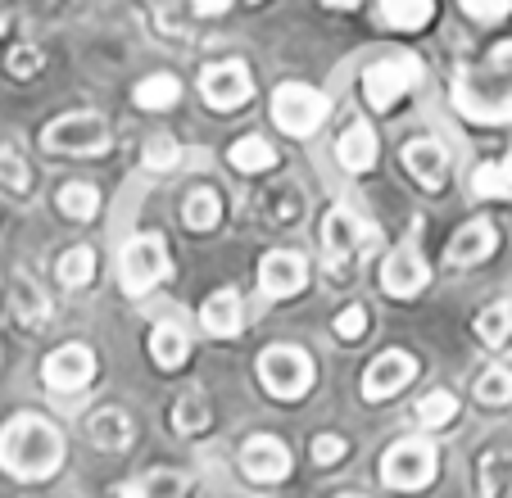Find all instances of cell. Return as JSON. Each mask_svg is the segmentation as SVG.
Returning a JSON list of instances; mask_svg holds the SVG:
<instances>
[{"label": "cell", "mask_w": 512, "mask_h": 498, "mask_svg": "<svg viewBox=\"0 0 512 498\" xmlns=\"http://www.w3.org/2000/svg\"><path fill=\"white\" fill-rule=\"evenodd\" d=\"M417 231H422V218H413V231H408L404 245H395L381 263V290L390 299H413L417 290L431 281V268L422 259V245H417Z\"/></svg>", "instance_id": "30bf717a"}, {"label": "cell", "mask_w": 512, "mask_h": 498, "mask_svg": "<svg viewBox=\"0 0 512 498\" xmlns=\"http://www.w3.org/2000/svg\"><path fill=\"white\" fill-rule=\"evenodd\" d=\"M186 489H191L186 471L150 467L145 476H136V480H127V485H118V498H186Z\"/></svg>", "instance_id": "44dd1931"}, {"label": "cell", "mask_w": 512, "mask_h": 498, "mask_svg": "<svg viewBox=\"0 0 512 498\" xmlns=\"http://www.w3.org/2000/svg\"><path fill=\"white\" fill-rule=\"evenodd\" d=\"M340 498H363V494H340Z\"/></svg>", "instance_id": "f6af8a7d"}, {"label": "cell", "mask_w": 512, "mask_h": 498, "mask_svg": "<svg viewBox=\"0 0 512 498\" xmlns=\"http://www.w3.org/2000/svg\"><path fill=\"white\" fill-rule=\"evenodd\" d=\"M472 195H481V200H512V150L503 159H490L476 168Z\"/></svg>", "instance_id": "cb8c5ba5"}, {"label": "cell", "mask_w": 512, "mask_h": 498, "mask_svg": "<svg viewBox=\"0 0 512 498\" xmlns=\"http://www.w3.org/2000/svg\"><path fill=\"white\" fill-rule=\"evenodd\" d=\"M381 240V231L372 222H363L349 204H336V209L322 218V259H327L331 277L336 281H349L354 263L363 254H372V245Z\"/></svg>", "instance_id": "3957f363"}, {"label": "cell", "mask_w": 512, "mask_h": 498, "mask_svg": "<svg viewBox=\"0 0 512 498\" xmlns=\"http://www.w3.org/2000/svg\"><path fill=\"white\" fill-rule=\"evenodd\" d=\"M331 114V100L309 82H281L272 96V123L290 136H309L322 127V118Z\"/></svg>", "instance_id": "52a82bcc"}, {"label": "cell", "mask_w": 512, "mask_h": 498, "mask_svg": "<svg viewBox=\"0 0 512 498\" xmlns=\"http://www.w3.org/2000/svg\"><path fill=\"white\" fill-rule=\"evenodd\" d=\"M227 159H232L236 173H268V168H277V150H272L263 136H241V141L227 150Z\"/></svg>", "instance_id": "484cf974"}, {"label": "cell", "mask_w": 512, "mask_h": 498, "mask_svg": "<svg viewBox=\"0 0 512 498\" xmlns=\"http://www.w3.org/2000/svg\"><path fill=\"white\" fill-rule=\"evenodd\" d=\"M259 381L272 399H304L313 390V358L300 345H272L259 354Z\"/></svg>", "instance_id": "277c9868"}, {"label": "cell", "mask_w": 512, "mask_h": 498, "mask_svg": "<svg viewBox=\"0 0 512 498\" xmlns=\"http://www.w3.org/2000/svg\"><path fill=\"white\" fill-rule=\"evenodd\" d=\"M59 462H64V440H59V431L50 422H41L32 412L5 422V431H0V467L10 476L46 480L59 471Z\"/></svg>", "instance_id": "7a4b0ae2"}, {"label": "cell", "mask_w": 512, "mask_h": 498, "mask_svg": "<svg viewBox=\"0 0 512 498\" xmlns=\"http://www.w3.org/2000/svg\"><path fill=\"white\" fill-rule=\"evenodd\" d=\"M87 426L100 449H127V444H132V422H127V412H118V408H100Z\"/></svg>", "instance_id": "4316f807"}, {"label": "cell", "mask_w": 512, "mask_h": 498, "mask_svg": "<svg viewBox=\"0 0 512 498\" xmlns=\"http://www.w3.org/2000/svg\"><path fill=\"white\" fill-rule=\"evenodd\" d=\"M118 272H123V290H127V295H145V290H155L159 281L173 272V259H168L164 236H155V231H141V236H132L123 245Z\"/></svg>", "instance_id": "5b68a950"}, {"label": "cell", "mask_w": 512, "mask_h": 498, "mask_svg": "<svg viewBox=\"0 0 512 498\" xmlns=\"http://www.w3.org/2000/svg\"><path fill=\"white\" fill-rule=\"evenodd\" d=\"M309 286V259L300 249H272L259 263V290L268 299H290Z\"/></svg>", "instance_id": "4fadbf2b"}, {"label": "cell", "mask_w": 512, "mask_h": 498, "mask_svg": "<svg viewBox=\"0 0 512 498\" xmlns=\"http://www.w3.org/2000/svg\"><path fill=\"white\" fill-rule=\"evenodd\" d=\"M349 444L340 440V435H313V462L318 467H336V462H345Z\"/></svg>", "instance_id": "f35d334b"}, {"label": "cell", "mask_w": 512, "mask_h": 498, "mask_svg": "<svg viewBox=\"0 0 512 498\" xmlns=\"http://www.w3.org/2000/svg\"><path fill=\"white\" fill-rule=\"evenodd\" d=\"M136 105L141 109H155V114H164V109H173L177 100H182V82H177L173 73H150L136 82Z\"/></svg>", "instance_id": "d4e9b609"}, {"label": "cell", "mask_w": 512, "mask_h": 498, "mask_svg": "<svg viewBox=\"0 0 512 498\" xmlns=\"http://www.w3.org/2000/svg\"><path fill=\"white\" fill-rule=\"evenodd\" d=\"M59 209L73 222H91L100 213V191L91 182H68L64 191H59Z\"/></svg>", "instance_id": "83f0119b"}, {"label": "cell", "mask_w": 512, "mask_h": 498, "mask_svg": "<svg viewBox=\"0 0 512 498\" xmlns=\"http://www.w3.org/2000/svg\"><path fill=\"white\" fill-rule=\"evenodd\" d=\"M327 5H331V10H354L358 0H327Z\"/></svg>", "instance_id": "ee69618b"}, {"label": "cell", "mask_w": 512, "mask_h": 498, "mask_svg": "<svg viewBox=\"0 0 512 498\" xmlns=\"http://www.w3.org/2000/svg\"><path fill=\"white\" fill-rule=\"evenodd\" d=\"M508 485H512V444L494 440L490 449L476 458V489H481V498H503Z\"/></svg>", "instance_id": "d6986e66"}, {"label": "cell", "mask_w": 512, "mask_h": 498, "mask_svg": "<svg viewBox=\"0 0 512 498\" xmlns=\"http://www.w3.org/2000/svg\"><path fill=\"white\" fill-rule=\"evenodd\" d=\"M41 376H46V385L55 394H78L96 381V354H91L87 345H59L55 354L46 358Z\"/></svg>", "instance_id": "5bb4252c"}, {"label": "cell", "mask_w": 512, "mask_h": 498, "mask_svg": "<svg viewBox=\"0 0 512 498\" xmlns=\"http://www.w3.org/2000/svg\"><path fill=\"white\" fill-rule=\"evenodd\" d=\"M377 14L395 32H422L435 14V0H377Z\"/></svg>", "instance_id": "603a6c76"}, {"label": "cell", "mask_w": 512, "mask_h": 498, "mask_svg": "<svg viewBox=\"0 0 512 498\" xmlns=\"http://www.w3.org/2000/svg\"><path fill=\"white\" fill-rule=\"evenodd\" d=\"M454 109L467 123H512V41L454 77Z\"/></svg>", "instance_id": "6da1fadb"}, {"label": "cell", "mask_w": 512, "mask_h": 498, "mask_svg": "<svg viewBox=\"0 0 512 498\" xmlns=\"http://www.w3.org/2000/svg\"><path fill=\"white\" fill-rule=\"evenodd\" d=\"M173 426L182 435H200L204 426H209V399H204L200 390L182 394V399H177V408H173Z\"/></svg>", "instance_id": "1f68e13d"}, {"label": "cell", "mask_w": 512, "mask_h": 498, "mask_svg": "<svg viewBox=\"0 0 512 498\" xmlns=\"http://www.w3.org/2000/svg\"><path fill=\"white\" fill-rule=\"evenodd\" d=\"M458 10L476 23H503L512 14V0H458Z\"/></svg>", "instance_id": "8d00e7d4"}, {"label": "cell", "mask_w": 512, "mask_h": 498, "mask_svg": "<svg viewBox=\"0 0 512 498\" xmlns=\"http://www.w3.org/2000/svg\"><path fill=\"white\" fill-rule=\"evenodd\" d=\"M41 145L55 154H105L109 150V123L91 109H78V114H64L41 132Z\"/></svg>", "instance_id": "9c48e42d"}, {"label": "cell", "mask_w": 512, "mask_h": 498, "mask_svg": "<svg viewBox=\"0 0 512 498\" xmlns=\"http://www.w3.org/2000/svg\"><path fill=\"white\" fill-rule=\"evenodd\" d=\"M476 336H481L490 349H499L503 340L512 336V304L499 299V304H490L485 313H476Z\"/></svg>", "instance_id": "4dcf8cb0"}, {"label": "cell", "mask_w": 512, "mask_h": 498, "mask_svg": "<svg viewBox=\"0 0 512 498\" xmlns=\"http://www.w3.org/2000/svg\"><path fill=\"white\" fill-rule=\"evenodd\" d=\"M413 376H417V358L408 354V349H386V354H377L372 358V367L363 372V399L368 403H386V399H395L404 385H413Z\"/></svg>", "instance_id": "7c38bea8"}, {"label": "cell", "mask_w": 512, "mask_h": 498, "mask_svg": "<svg viewBox=\"0 0 512 498\" xmlns=\"http://www.w3.org/2000/svg\"><path fill=\"white\" fill-rule=\"evenodd\" d=\"M458 417V399L449 390H431L422 403H417V422L431 426V431H440V426H449Z\"/></svg>", "instance_id": "836d02e7"}, {"label": "cell", "mask_w": 512, "mask_h": 498, "mask_svg": "<svg viewBox=\"0 0 512 498\" xmlns=\"http://www.w3.org/2000/svg\"><path fill=\"white\" fill-rule=\"evenodd\" d=\"M241 471L254 485H277V480L290 476V449L277 435H250L241 444Z\"/></svg>", "instance_id": "9a60e30c"}, {"label": "cell", "mask_w": 512, "mask_h": 498, "mask_svg": "<svg viewBox=\"0 0 512 498\" xmlns=\"http://www.w3.org/2000/svg\"><path fill=\"white\" fill-rule=\"evenodd\" d=\"M494 245H499V231H494L490 218H472L463 222V227L454 231V240H449L445 259L454 263V268H476V263H485L494 254Z\"/></svg>", "instance_id": "e0dca14e"}, {"label": "cell", "mask_w": 512, "mask_h": 498, "mask_svg": "<svg viewBox=\"0 0 512 498\" xmlns=\"http://www.w3.org/2000/svg\"><path fill=\"white\" fill-rule=\"evenodd\" d=\"M476 399L490 403V408H503V403H512V367H503V363L485 367V372L476 376Z\"/></svg>", "instance_id": "f546056e"}, {"label": "cell", "mask_w": 512, "mask_h": 498, "mask_svg": "<svg viewBox=\"0 0 512 498\" xmlns=\"http://www.w3.org/2000/svg\"><path fill=\"white\" fill-rule=\"evenodd\" d=\"M200 322H204L209 336H223V340L241 336V326H245L241 295H236V290H213V295L204 299V308H200Z\"/></svg>", "instance_id": "ac0fdd59"}, {"label": "cell", "mask_w": 512, "mask_h": 498, "mask_svg": "<svg viewBox=\"0 0 512 498\" xmlns=\"http://www.w3.org/2000/svg\"><path fill=\"white\" fill-rule=\"evenodd\" d=\"M272 200H277V209H272V218H277V222L300 218V191H277Z\"/></svg>", "instance_id": "b9f144b4"}, {"label": "cell", "mask_w": 512, "mask_h": 498, "mask_svg": "<svg viewBox=\"0 0 512 498\" xmlns=\"http://www.w3.org/2000/svg\"><path fill=\"white\" fill-rule=\"evenodd\" d=\"M150 358H155L164 372H177V367L191 358V336H186L177 322H159L150 331Z\"/></svg>", "instance_id": "7402d4cb"}, {"label": "cell", "mask_w": 512, "mask_h": 498, "mask_svg": "<svg viewBox=\"0 0 512 498\" xmlns=\"http://www.w3.org/2000/svg\"><path fill=\"white\" fill-rule=\"evenodd\" d=\"M5 68H10L14 77H32L41 68V50H32V46H19V50H10V59H5Z\"/></svg>", "instance_id": "60d3db41"}, {"label": "cell", "mask_w": 512, "mask_h": 498, "mask_svg": "<svg viewBox=\"0 0 512 498\" xmlns=\"http://www.w3.org/2000/svg\"><path fill=\"white\" fill-rule=\"evenodd\" d=\"M200 96L209 109H218V114H232V109H241L245 100L254 96V82H250V68L241 64V59H223V64H209L200 73Z\"/></svg>", "instance_id": "8fae6325"}, {"label": "cell", "mask_w": 512, "mask_h": 498, "mask_svg": "<svg viewBox=\"0 0 512 498\" xmlns=\"http://www.w3.org/2000/svg\"><path fill=\"white\" fill-rule=\"evenodd\" d=\"M96 277V249L78 245V249H68L64 259H59V281H64L68 290H78L87 286V281Z\"/></svg>", "instance_id": "d6a6232c"}, {"label": "cell", "mask_w": 512, "mask_h": 498, "mask_svg": "<svg viewBox=\"0 0 512 498\" xmlns=\"http://www.w3.org/2000/svg\"><path fill=\"white\" fill-rule=\"evenodd\" d=\"M417 82H422V59L417 55H386V59L363 68V100H368L377 114H386V109H395V100L408 96Z\"/></svg>", "instance_id": "8992f818"}, {"label": "cell", "mask_w": 512, "mask_h": 498, "mask_svg": "<svg viewBox=\"0 0 512 498\" xmlns=\"http://www.w3.org/2000/svg\"><path fill=\"white\" fill-rule=\"evenodd\" d=\"M14 313H19L28 326L46 322L50 304H46V295H41V290L32 286V277H14Z\"/></svg>", "instance_id": "e575fe53"}, {"label": "cell", "mask_w": 512, "mask_h": 498, "mask_svg": "<svg viewBox=\"0 0 512 498\" xmlns=\"http://www.w3.org/2000/svg\"><path fill=\"white\" fill-rule=\"evenodd\" d=\"M227 5H232V0H191V10L204 14V19H213V14H227Z\"/></svg>", "instance_id": "7bdbcfd3"}, {"label": "cell", "mask_w": 512, "mask_h": 498, "mask_svg": "<svg viewBox=\"0 0 512 498\" xmlns=\"http://www.w3.org/2000/svg\"><path fill=\"white\" fill-rule=\"evenodd\" d=\"M182 222L191 231H213L218 222H223V200L213 191H195V195H186V204H182Z\"/></svg>", "instance_id": "f1b7e54d"}, {"label": "cell", "mask_w": 512, "mask_h": 498, "mask_svg": "<svg viewBox=\"0 0 512 498\" xmlns=\"http://www.w3.org/2000/svg\"><path fill=\"white\" fill-rule=\"evenodd\" d=\"M381 145H377V132H372L368 123H349L345 132H340L336 141V159L340 168H349V173H368L372 163H377Z\"/></svg>", "instance_id": "ffe728a7"}, {"label": "cell", "mask_w": 512, "mask_h": 498, "mask_svg": "<svg viewBox=\"0 0 512 498\" xmlns=\"http://www.w3.org/2000/svg\"><path fill=\"white\" fill-rule=\"evenodd\" d=\"M381 480H386L390 489H404V494L426 489L435 480V449H431V440H422V435L395 440L386 449V458H381Z\"/></svg>", "instance_id": "ba28073f"}, {"label": "cell", "mask_w": 512, "mask_h": 498, "mask_svg": "<svg viewBox=\"0 0 512 498\" xmlns=\"http://www.w3.org/2000/svg\"><path fill=\"white\" fill-rule=\"evenodd\" d=\"M0 186L14 195L32 191V173H28V163H23V154L14 150V145H0Z\"/></svg>", "instance_id": "d590c367"}, {"label": "cell", "mask_w": 512, "mask_h": 498, "mask_svg": "<svg viewBox=\"0 0 512 498\" xmlns=\"http://www.w3.org/2000/svg\"><path fill=\"white\" fill-rule=\"evenodd\" d=\"M177 159H182V150H177L173 136H155V141L145 145V168H155V173L177 168Z\"/></svg>", "instance_id": "74e56055"}, {"label": "cell", "mask_w": 512, "mask_h": 498, "mask_svg": "<svg viewBox=\"0 0 512 498\" xmlns=\"http://www.w3.org/2000/svg\"><path fill=\"white\" fill-rule=\"evenodd\" d=\"M399 163H404L408 173H413V182L426 186V191H440V186L449 182V150L435 141V136L408 141L404 150H399Z\"/></svg>", "instance_id": "2e32d148"}, {"label": "cell", "mask_w": 512, "mask_h": 498, "mask_svg": "<svg viewBox=\"0 0 512 498\" xmlns=\"http://www.w3.org/2000/svg\"><path fill=\"white\" fill-rule=\"evenodd\" d=\"M363 331H368V308H363V304H349L345 313L336 317V336L340 340H358Z\"/></svg>", "instance_id": "ab89813d"}]
</instances>
